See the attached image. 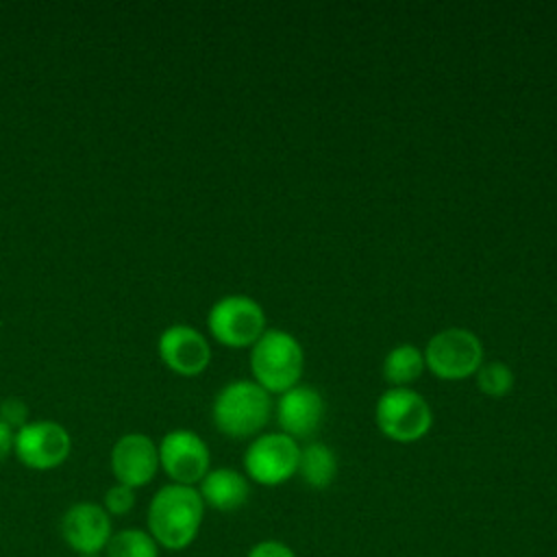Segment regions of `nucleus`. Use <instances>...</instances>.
Listing matches in <instances>:
<instances>
[{
    "label": "nucleus",
    "mask_w": 557,
    "mask_h": 557,
    "mask_svg": "<svg viewBox=\"0 0 557 557\" xmlns=\"http://www.w3.org/2000/svg\"><path fill=\"white\" fill-rule=\"evenodd\" d=\"M205 503L196 487L168 483L154 492L148 505V533L159 548L183 550L187 548L202 524Z\"/></svg>",
    "instance_id": "1"
},
{
    "label": "nucleus",
    "mask_w": 557,
    "mask_h": 557,
    "mask_svg": "<svg viewBox=\"0 0 557 557\" xmlns=\"http://www.w3.org/2000/svg\"><path fill=\"white\" fill-rule=\"evenodd\" d=\"M252 381L268 394H283L300 383L305 370V352L300 342L281 329L265 333L250 348Z\"/></svg>",
    "instance_id": "2"
},
{
    "label": "nucleus",
    "mask_w": 557,
    "mask_h": 557,
    "mask_svg": "<svg viewBox=\"0 0 557 557\" xmlns=\"http://www.w3.org/2000/svg\"><path fill=\"white\" fill-rule=\"evenodd\" d=\"M272 413L270 394L248 379L226 383L213 398L211 416L220 433L244 440L259 433Z\"/></svg>",
    "instance_id": "3"
},
{
    "label": "nucleus",
    "mask_w": 557,
    "mask_h": 557,
    "mask_svg": "<svg viewBox=\"0 0 557 557\" xmlns=\"http://www.w3.org/2000/svg\"><path fill=\"white\" fill-rule=\"evenodd\" d=\"M374 422L387 440L411 444L431 431L433 411L420 392L411 387H389L376 400Z\"/></svg>",
    "instance_id": "4"
},
{
    "label": "nucleus",
    "mask_w": 557,
    "mask_h": 557,
    "mask_svg": "<svg viewBox=\"0 0 557 557\" xmlns=\"http://www.w3.org/2000/svg\"><path fill=\"white\" fill-rule=\"evenodd\" d=\"M483 363L481 339L461 326L437 331L424 350V366L442 381L474 376Z\"/></svg>",
    "instance_id": "5"
},
{
    "label": "nucleus",
    "mask_w": 557,
    "mask_h": 557,
    "mask_svg": "<svg viewBox=\"0 0 557 557\" xmlns=\"http://www.w3.org/2000/svg\"><path fill=\"white\" fill-rule=\"evenodd\" d=\"M209 333L228 348L252 346L265 333L261 305L244 294H231L213 302L207 315Z\"/></svg>",
    "instance_id": "6"
},
{
    "label": "nucleus",
    "mask_w": 557,
    "mask_h": 557,
    "mask_svg": "<svg viewBox=\"0 0 557 557\" xmlns=\"http://www.w3.org/2000/svg\"><path fill=\"white\" fill-rule=\"evenodd\" d=\"M300 446L285 433H263L244 453L246 474L259 485H281L298 472Z\"/></svg>",
    "instance_id": "7"
},
{
    "label": "nucleus",
    "mask_w": 557,
    "mask_h": 557,
    "mask_svg": "<svg viewBox=\"0 0 557 557\" xmlns=\"http://www.w3.org/2000/svg\"><path fill=\"white\" fill-rule=\"evenodd\" d=\"M72 450V437L59 422H26L13 435L15 457L33 470H50L61 466Z\"/></svg>",
    "instance_id": "8"
},
{
    "label": "nucleus",
    "mask_w": 557,
    "mask_h": 557,
    "mask_svg": "<svg viewBox=\"0 0 557 557\" xmlns=\"http://www.w3.org/2000/svg\"><path fill=\"white\" fill-rule=\"evenodd\" d=\"M159 448V468L178 485H196L209 472V448L205 440L189 429H174L163 435Z\"/></svg>",
    "instance_id": "9"
},
{
    "label": "nucleus",
    "mask_w": 557,
    "mask_h": 557,
    "mask_svg": "<svg viewBox=\"0 0 557 557\" xmlns=\"http://www.w3.org/2000/svg\"><path fill=\"white\" fill-rule=\"evenodd\" d=\"M61 535L76 555L102 553L113 535L111 516L98 503H74L61 518Z\"/></svg>",
    "instance_id": "10"
},
{
    "label": "nucleus",
    "mask_w": 557,
    "mask_h": 557,
    "mask_svg": "<svg viewBox=\"0 0 557 557\" xmlns=\"http://www.w3.org/2000/svg\"><path fill=\"white\" fill-rule=\"evenodd\" d=\"M111 470L117 483L128 487L148 485L159 470V448L144 433H126L111 448Z\"/></svg>",
    "instance_id": "11"
},
{
    "label": "nucleus",
    "mask_w": 557,
    "mask_h": 557,
    "mask_svg": "<svg viewBox=\"0 0 557 557\" xmlns=\"http://www.w3.org/2000/svg\"><path fill=\"white\" fill-rule=\"evenodd\" d=\"M326 405L318 389L309 385H296L283 392L276 400V422L281 433L292 440H307L318 433L324 422Z\"/></svg>",
    "instance_id": "12"
},
{
    "label": "nucleus",
    "mask_w": 557,
    "mask_h": 557,
    "mask_svg": "<svg viewBox=\"0 0 557 557\" xmlns=\"http://www.w3.org/2000/svg\"><path fill=\"white\" fill-rule=\"evenodd\" d=\"M157 350L161 361L183 376L200 374L211 361V348L207 337L189 324L168 326L159 335Z\"/></svg>",
    "instance_id": "13"
},
{
    "label": "nucleus",
    "mask_w": 557,
    "mask_h": 557,
    "mask_svg": "<svg viewBox=\"0 0 557 557\" xmlns=\"http://www.w3.org/2000/svg\"><path fill=\"white\" fill-rule=\"evenodd\" d=\"M198 494L211 509L235 511L248 500L250 485L242 472L233 468H215L205 474Z\"/></svg>",
    "instance_id": "14"
},
{
    "label": "nucleus",
    "mask_w": 557,
    "mask_h": 557,
    "mask_svg": "<svg viewBox=\"0 0 557 557\" xmlns=\"http://www.w3.org/2000/svg\"><path fill=\"white\" fill-rule=\"evenodd\" d=\"M298 474L313 490L329 487L337 476V457L333 448L322 442H311L300 448Z\"/></svg>",
    "instance_id": "15"
},
{
    "label": "nucleus",
    "mask_w": 557,
    "mask_h": 557,
    "mask_svg": "<svg viewBox=\"0 0 557 557\" xmlns=\"http://www.w3.org/2000/svg\"><path fill=\"white\" fill-rule=\"evenodd\" d=\"M424 352L413 344L394 346L383 359V379L389 387H409L424 372Z\"/></svg>",
    "instance_id": "16"
},
{
    "label": "nucleus",
    "mask_w": 557,
    "mask_h": 557,
    "mask_svg": "<svg viewBox=\"0 0 557 557\" xmlns=\"http://www.w3.org/2000/svg\"><path fill=\"white\" fill-rule=\"evenodd\" d=\"M107 557H159V544L144 529H122L111 535L107 548Z\"/></svg>",
    "instance_id": "17"
},
{
    "label": "nucleus",
    "mask_w": 557,
    "mask_h": 557,
    "mask_svg": "<svg viewBox=\"0 0 557 557\" xmlns=\"http://www.w3.org/2000/svg\"><path fill=\"white\" fill-rule=\"evenodd\" d=\"M476 387L490 398H503L513 387V372L503 361H483L474 374Z\"/></svg>",
    "instance_id": "18"
},
{
    "label": "nucleus",
    "mask_w": 557,
    "mask_h": 557,
    "mask_svg": "<svg viewBox=\"0 0 557 557\" xmlns=\"http://www.w3.org/2000/svg\"><path fill=\"white\" fill-rule=\"evenodd\" d=\"M102 507L109 516H126L135 507V490L128 485H122V483L111 485L104 492Z\"/></svg>",
    "instance_id": "19"
},
{
    "label": "nucleus",
    "mask_w": 557,
    "mask_h": 557,
    "mask_svg": "<svg viewBox=\"0 0 557 557\" xmlns=\"http://www.w3.org/2000/svg\"><path fill=\"white\" fill-rule=\"evenodd\" d=\"M28 418V407L22 398L9 396L0 403V422H4L9 429H22Z\"/></svg>",
    "instance_id": "20"
},
{
    "label": "nucleus",
    "mask_w": 557,
    "mask_h": 557,
    "mask_svg": "<svg viewBox=\"0 0 557 557\" xmlns=\"http://www.w3.org/2000/svg\"><path fill=\"white\" fill-rule=\"evenodd\" d=\"M246 557H296V555L287 544L276 542V540H265V542L255 544Z\"/></svg>",
    "instance_id": "21"
},
{
    "label": "nucleus",
    "mask_w": 557,
    "mask_h": 557,
    "mask_svg": "<svg viewBox=\"0 0 557 557\" xmlns=\"http://www.w3.org/2000/svg\"><path fill=\"white\" fill-rule=\"evenodd\" d=\"M13 435L15 431L9 429L4 422H0V463L11 455L13 450Z\"/></svg>",
    "instance_id": "22"
},
{
    "label": "nucleus",
    "mask_w": 557,
    "mask_h": 557,
    "mask_svg": "<svg viewBox=\"0 0 557 557\" xmlns=\"http://www.w3.org/2000/svg\"><path fill=\"white\" fill-rule=\"evenodd\" d=\"M102 553H96V555H78V557H100Z\"/></svg>",
    "instance_id": "23"
}]
</instances>
